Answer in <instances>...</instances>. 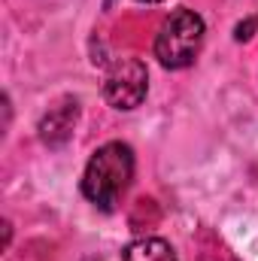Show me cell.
Instances as JSON below:
<instances>
[{
    "label": "cell",
    "instance_id": "52a82bcc",
    "mask_svg": "<svg viewBox=\"0 0 258 261\" xmlns=\"http://www.w3.org/2000/svg\"><path fill=\"white\" fill-rule=\"evenodd\" d=\"M113 3H116V0H104V6H107V9H110V6H113Z\"/></svg>",
    "mask_w": 258,
    "mask_h": 261
},
{
    "label": "cell",
    "instance_id": "7a4b0ae2",
    "mask_svg": "<svg viewBox=\"0 0 258 261\" xmlns=\"http://www.w3.org/2000/svg\"><path fill=\"white\" fill-rule=\"evenodd\" d=\"M207 24L192 9H176L164 18L155 37V58L167 70H183L197 61Z\"/></svg>",
    "mask_w": 258,
    "mask_h": 261
},
{
    "label": "cell",
    "instance_id": "ba28073f",
    "mask_svg": "<svg viewBox=\"0 0 258 261\" xmlns=\"http://www.w3.org/2000/svg\"><path fill=\"white\" fill-rule=\"evenodd\" d=\"M255 21H258V18H255Z\"/></svg>",
    "mask_w": 258,
    "mask_h": 261
},
{
    "label": "cell",
    "instance_id": "8992f818",
    "mask_svg": "<svg viewBox=\"0 0 258 261\" xmlns=\"http://www.w3.org/2000/svg\"><path fill=\"white\" fill-rule=\"evenodd\" d=\"M140 3H164V0H140Z\"/></svg>",
    "mask_w": 258,
    "mask_h": 261
},
{
    "label": "cell",
    "instance_id": "5b68a950",
    "mask_svg": "<svg viewBox=\"0 0 258 261\" xmlns=\"http://www.w3.org/2000/svg\"><path fill=\"white\" fill-rule=\"evenodd\" d=\"M122 261H179L173 246L161 237H143L134 240L128 249L122 252Z\"/></svg>",
    "mask_w": 258,
    "mask_h": 261
},
{
    "label": "cell",
    "instance_id": "277c9868",
    "mask_svg": "<svg viewBox=\"0 0 258 261\" xmlns=\"http://www.w3.org/2000/svg\"><path fill=\"white\" fill-rule=\"evenodd\" d=\"M79 122V100L76 97H64L55 107H49V113L40 119V140L46 146H64L67 140L73 137Z\"/></svg>",
    "mask_w": 258,
    "mask_h": 261
},
{
    "label": "cell",
    "instance_id": "3957f363",
    "mask_svg": "<svg viewBox=\"0 0 258 261\" xmlns=\"http://www.w3.org/2000/svg\"><path fill=\"white\" fill-rule=\"evenodd\" d=\"M146 91H149V73L140 58H119L107 70L104 97L113 110H122V113L137 110L146 100Z\"/></svg>",
    "mask_w": 258,
    "mask_h": 261
},
{
    "label": "cell",
    "instance_id": "6da1fadb",
    "mask_svg": "<svg viewBox=\"0 0 258 261\" xmlns=\"http://www.w3.org/2000/svg\"><path fill=\"white\" fill-rule=\"evenodd\" d=\"M134 179V149L122 140L104 143L85 164L82 195L100 210H113Z\"/></svg>",
    "mask_w": 258,
    "mask_h": 261
}]
</instances>
